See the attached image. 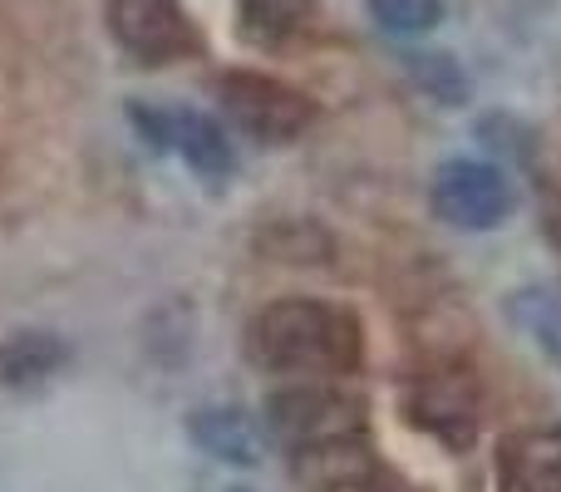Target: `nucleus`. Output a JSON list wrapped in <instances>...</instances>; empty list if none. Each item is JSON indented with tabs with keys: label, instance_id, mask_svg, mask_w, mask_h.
<instances>
[{
	"label": "nucleus",
	"instance_id": "nucleus-1",
	"mask_svg": "<svg viewBox=\"0 0 561 492\" xmlns=\"http://www.w3.org/2000/svg\"><path fill=\"white\" fill-rule=\"evenodd\" d=\"M252 355L276 375H350L359 365V325L325 300H276L252 325Z\"/></svg>",
	"mask_w": 561,
	"mask_h": 492
},
{
	"label": "nucleus",
	"instance_id": "nucleus-2",
	"mask_svg": "<svg viewBox=\"0 0 561 492\" xmlns=\"http://www.w3.org/2000/svg\"><path fill=\"white\" fill-rule=\"evenodd\" d=\"M266 424H272V434L290 454H320V448H335V444H355L365 419H359L355 399H345L340 389L296 385V389H280L266 404Z\"/></svg>",
	"mask_w": 561,
	"mask_h": 492
},
{
	"label": "nucleus",
	"instance_id": "nucleus-3",
	"mask_svg": "<svg viewBox=\"0 0 561 492\" xmlns=\"http://www.w3.org/2000/svg\"><path fill=\"white\" fill-rule=\"evenodd\" d=\"M217 99H222L227 118L262 144H290L296 134H306L310 114H316L300 89L280 84L272 75H252V69H232L217 79Z\"/></svg>",
	"mask_w": 561,
	"mask_h": 492
},
{
	"label": "nucleus",
	"instance_id": "nucleus-4",
	"mask_svg": "<svg viewBox=\"0 0 561 492\" xmlns=\"http://www.w3.org/2000/svg\"><path fill=\"white\" fill-rule=\"evenodd\" d=\"M434 213L454 227H468V232H488L507 217L513 207V187L497 173L493 163H473V158H454L434 173Z\"/></svg>",
	"mask_w": 561,
	"mask_h": 492
},
{
	"label": "nucleus",
	"instance_id": "nucleus-5",
	"mask_svg": "<svg viewBox=\"0 0 561 492\" xmlns=\"http://www.w3.org/2000/svg\"><path fill=\"white\" fill-rule=\"evenodd\" d=\"M108 30L144 65H168L193 49L183 0H108Z\"/></svg>",
	"mask_w": 561,
	"mask_h": 492
},
{
	"label": "nucleus",
	"instance_id": "nucleus-6",
	"mask_svg": "<svg viewBox=\"0 0 561 492\" xmlns=\"http://www.w3.org/2000/svg\"><path fill=\"white\" fill-rule=\"evenodd\" d=\"M128 118H134L158 148H178L203 178L232 173V144H227L222 128L207 114H197V108H128Z\"/></svg>",
	"mask_w": 561,
	"mask_h": 492
},
{
	"label": "nucleus",
	"instance_id": "nucleus-7",
	"mask_svg": "<svg viewBox=\"0 0 561 492\" xmlns=\"http://www.w3.org/2000/svg\"><path fill=\"white\" fill-rule=\"evenodd\" d=\"M414 419L434 428L444 444H468L478 424V385L463 365L428 369L414 385Z\"/></svg>",
	"mask_w": 561,
	"mask_h": 492
},
{
	"label": "nucleus",
	"instance_id": "nucleus-8",
	"mask_svg": "<svg viewBox=\"0 0 561 492\" xmlns=\"http://www.w3.org/2000/svg\"><path fill=\"white\" fill-rule=\"evenodd\" d=\"M503 492H561V428H523L497 454Z\"/></svg>",
	"mask_w": 561,
	"mask_h": 492
},
{
	"label": "nucleus",
	"instance_id": "nucleus-9",
	"mask_svg": "<svg viewBox=\"0 0 561 492\" xmlns=\"http://www.w3.org/2000/svg\"><path fill=\"white\" fill-rule=\"evenodd\" d=\"M193 438L227 464H256L262 458V434L242 409H203L193 419Z\"/></svg>",
	"mask_w": 561,
	"mask_h": 492
},
{
	"label": "nucleus",
	"instance_id": "nucleus-10",
	"mask_svg": "<svg viewBox=\"0 0 561 492\" xmlns=\"http://www.w3.org/2000/svg\"><path fill=\"white\" fill-rule=\"evenodd\" d=\"M59 365H65V345H59L55 335H39V330L0 345V385H10V389L39 385V379H49Z\"/></svg>",
	"mask_w": 561,
	"mask_h": 492
},
{
	"label": "nucleus",
	"instance_id": "nucleus-11",
	"mask_svg": "<svg viewBox=\"0 0 561 492\" xmlns=\"http://www.w3.org/2000/svg\"><path fill=\"white\" fill-rule=\"evenodd\" d=\"M507 316H513V325L523 330L537 350L561 359V296L557 290H517Z\"/></svg>",
	"mask_w": 561,
	"mask_h": 492
},
{
	"label": "nucleus",
	"instance_id": "nucleus-12",
	"mask_svg": "<svg viewBox=\"0 0 561 492\" xmlns=\"http://www.w3.org/2000/svg\"><path fill=\"white\" fill-rule=\"evenodd\" d=\"M310 5H316V0H242V20H247L252 35L280 39V35H290V30L306 25Z\"/></svg>",
	"mask_w": 561,
	"mask_h": 492
},
{
	"label": "nucleus",
	"instance_id": "nucleus-13",
	"mask_svg": "<svg viewBox=\"0 0 561 492\" xmlns=\"http://www.w3.org/2000/svg\"><path fill=\"white\" fill-rule=\"evenodd\" d=\"M369 15L389 35H424L444 20V0H369Z\"/></svg>",
	"mask_w": 561,
	"mask_h": 492
},
{
	"label": "nucleus",
	"instance_id": "nucleus-14",
	"mask_svg": "<svg viewBox=\"0 0 561 492\" xmlns=\"http://www.w3.org/2000/svg\"><path fill=\"white\" fill-rule=\"evenodd\" d=\"M409 69H414V79L424 89H434L444 104H458V99L468 94V79H463V69L454 65L448 55H409Z\"/></svg>",
	"mask_w": 561,
	"mask_h": 492
},
{
	"label": "nucleus",
	"instance_id": "nucleus-15",
	"mask_svg": "<svg viewBox=\"0 0 561 492\" xmlns=\"http://www.w3.org/2000/svg\"><path fill=\"white\" fill-rule=\"evenodd\" d=\"M320 492H394L385 483V478L375 473V468H350L345 478H330V483H320Z\"/></svg>",
	"mask_w": 561,
	"mask_h": 492
},
{
	"label": "nucleus",
	"instance_id": "nucleus-16",
	"mask_svg": "<svg viewBox=\"0 0 561 492\" xmlns=\"http://www.w3.org/2000/svg\"><path fill=\"white\" fill-rule=\"evenodd\" d=\"M552 232L561 237V193H557V203H552Z\"/></svg>",
	"mask_w": 561,
	"mask_h": 492
},
{
	"label": "nucleus",
	"instance_id": "nucleus-17",
	"mask_svg": "<svg viewBox=\"0 0 561 492\" xmlns=\"http://www.w3.org/2000/svg\"><path fill=\"white\" fill-rule=\"evenodd\" d=\"M237 492H242V488H237Z\"/></svg>",
	"mask_w": 561,
	"mask_h": 492
}]
</instances>
